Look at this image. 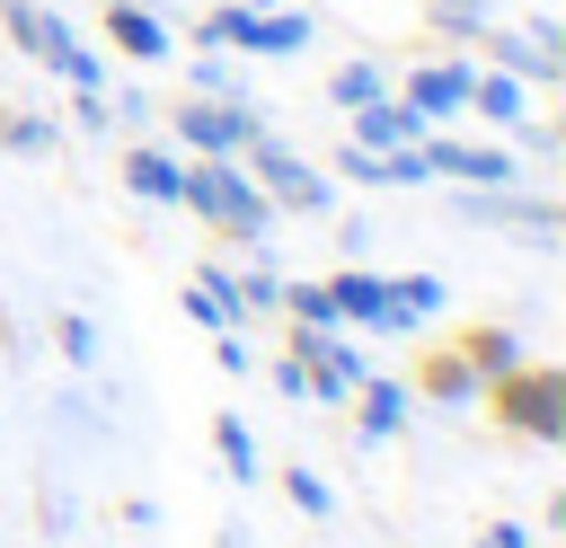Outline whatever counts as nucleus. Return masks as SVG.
I'll use <instances>...</instances> for the list:
<instances>
[{
    "label": "nucleus",
    "instance_id": "1",
    "mask_svg": "<svg viewBox=\"0 0 566 548\" xmlns=\"http://www.w3.org/2000/svg\"><path fill=\"white\" fill-rule=\"evenodd\" d=\"M177 212H195V221H203L212 239H230V247H256V239L274 230V203H265V186H256L239 159H186Z\"/></svg>",
    "mask_w": 566,
    "mask_h": 548
},
{
    "label": "nucleus",
    "instance_id": "2",
    "mask_svg": "<svg viewBox=\"0 0 566 548\" xmlns=\"http://www.w3.org/2000/svg\"><path fill=\"white\" fill-rule=\"evenodd\" d=\"M478 407H495V424L504 433H522V442H566V371L557 362H513V371H495L486 389H478Z\"/></svg>",
    "mask_w": 566,
    "mask_h": 548
},
{
    "label": "nucleus",
    "instance_id": "3",
    "mask_svg": "<svg viewBox=\"0 0 566 548\" xmlns=\"http://www.w3.org/2000/svg\"><path fill=\"white\" fill-rule=\"evenodd\" d=\"M239 168H248V177L265 186V203H274V212H301V221H327V212H336V186H327V177H318V168H310V159H301L292 141H274L265 124L248 133Z\"/></svg>",
    "mask_w": 566,
    "mask_h": 548
},
{
    "label": "nucleus",
    "instance_id": "4",
    "mask_svg": "<svg viewBox=\"0 0 566 548\" xmlns=\"http://www.w3.org/2000/svg\"><path fill=\"white\" fill-rule=\"evenodd\" d=\"M0 27H9V44L27 53V62H44V71H62L71 88H106V62L71 35V18H53L44 0H0Z\"/></svg>",
    "mask_w": 566,
    "mask_h": 548
},
{
    "label": "nucleus",
    "instance_id": "5",
    "mask_svg": "<svg viewBox=\"0 0 566 548\" xmlns=\"http://www.w3.org/2000/svg\"><path fill=\"white\" fill-rule=\"evenodd\" d=\"M168 124H177V141L195 159H239L248 133H256V106H239V97H177Z\"/></svg>",
    "mask_w": 566,
    "mask_h": 548
},
{
    "label": "nucleus",
    "instance_id": "6",
    "mask_svg": "<svg viewBox=\"0 0 566 548\" xmlns=\"http://www.w3.org/2000/svg\"><path fill=\"white\" fill-rule=\"evenodd\" d=\"M416 150H424V168L451 177V186H513V150H504V141H451V133L424 124Z\"/></svg>",
    "mask_w": 566,
    "mask_h": 548
},
{
    "label": "nucleus",
    "instance_id": "7",
    "mask_svg": "<svg viewBox=\"0 0 566 548\" xmlns=\"http://www.w3.org/2000/svg\"><path fill=\"white\" fill-rule=\"evenodd\" d=\"M460 221H478V230H531L539 247L557 239V203L548 194H513V186H469L460 194Z\"/></svg>",
    "mask_w": 566,
    "mask_h": 548
},
{
    "label": "nucleus",
    "instance_id": "8",
    "mask_svg": "<svg viewBox=\"0 0 566 548\" xmlns=\"http://www.w3.org/2000/svg\"><path fill=\"white\" fill-rule=\"evenodd\" d=\"M327 301H336V327H354V336H407L389 309V274H363L354 256H345V274H327Z\"/></svg>",
    "mask_w": 566,
    "mask_h": 548
},
{
    "label": "nucleus",
    "instance_id": "9",
    "mask_svg": "<svg viewBox=\"0 0 566 548\" xmlns=\"http://www.w3.org/2000/svg\"><path fill=\"white\" fill-rule=\"evenodd\" d=\"M407 389H416V398H433V407H478V389H486V380H478V371H469V354L442 336V345H424V354H416Z\"/></svg>",
    "mask_w": 566,
    "mask_h": 548
},
{
    "label": "nucleus",
    "instance_id": "10",
    "mask_svg": "<svg viewBox=\"0 0 566 548\" xmlns=\"http://www.w3.org/2000/svg\"><path fill=\"white\" fill-rule=\"evenodd\" d=\"M469 62H416L407 71V106L424 115V124H451V115H469Z\"/></svg>",
    "mask_w": 566,
    "mask_h": 548
},
{
    "label": "nucleus",
    "instance_id": "11",
    "mask_svg": "<svg viewBox=\"0 0 566 548\" xmlns=\"http://www.w3.org/2000/svg\"><path fill=\"white\" fill-rule=\"evenodd\" d=\"M106 44L124 53V62H168V18L159 9H142V0H106Z\"/></svg>",
    "mask_w": 566,
    "mask_h": 548
},
{
    "label": "nucleus",
    "instance_id": "12",
    "mask_svg": "<svg viewBox=\"0 0 566 548\" xmlns=\"http://www.w3.org/2000/svg\"><path fill=\"white\" fill-rule=\"evenodd\" d=\"M345 407H354V433H363V442H398V433H407V407H416V389L371 371V380H363Z\"/></svg>",
    "mask_w": 566,
    "mask_h": 548
},
{
    "label": "nucleus",
    "instance_id": "13",
    "mask_svg": "<svg viewBox=\"0 0 566 548\" xmlns=\"http://www.w3.org/2000/svg\"><path fill=\"white\" fill-rule=\"evenodd\" d=\"M345 141L354 150H407V141H424V115L407 97H371V106H354V133Z\"/></svg>",
    "mask_w": 566,
    "mask_h": 548
},
{
    "label": "nucleus",
    "instance_id": "14",
    "mask_svg": "<svg viewBox=\"0 0 566 548\" xmlns=\"http://www.w3.org/2000/svg\"><path fill=\"white\" fill-rule=\"evenodd\" d=\"M177 309H186L203 336H230V327L248 318V309H239V283H230V265H203V274L177 292Z\"/></svg>",
    "mask_w": 566,
    "mask_h": 548
},
{
    "label": "nucleus",
    "instance_id": "15",
    "mask_svg": "<svg viewBox=\"0 0 566 548\" xmlns=\"http://www.w3.org/2000/svg\"><path fill=\"white\" fill-rule=\"evenodd\" d=\"M318 27H310V9H292V0H274V9H256L248 18V44L239 53H256V62H274V53H301Z\"/></svg>",
    "mask_w": 566,
    "mask_h": 548
},
{
    "label": "nucleus",
    "instance_id": "16",
    "mask_svg": "<svg viewBox=\"0 0 566 548\" xmlns=\"http://www.w3.org/2000/svg\"><path fill=\"white\" fill-rule=\"evenodd\" d=\"M124 186H133L142 203H177L186 159H177V150H159V141H133V150H124Z\"/></svg>",
    "mask_w": 566,
    "mask_h": 548
},
{
    "label": "nucleus",
    "instance_id": "17",
    "mask_svg": "<svg viewBox=\"0 0 566 548\" xmlns=\"http://www.w3.org/2000/svg\"><path fill=\"white\" fill-rule=\"evenodd\" d=\"M469 115L495 124V133H513V124L531 115V88H522L513 71H478V80H469Z\"/></svg>",
    "mask_w": 566,
    "mask_h": 548
},
{
    "label": "nucleus",
    "instance_id": "18",
    "mask_svg": "<svg viewBox=\"0 0 566 548\" xmlns=\"http://www.w3.org/2000/svg\"><path fill=\"white\" fill-rule=\"evenodd\" d=\"M451 345L469 354V371H478V380H495V371H513V362H522V336H513V327H495V318H478V327H460Z\"/></svg>",
    "mask_w": 566,
    "mask_h": 548
},
{
    "label": "nucleus",
    "instance_id": "19",
    "mask_svg": "<svg viewBox=\"0 0 566 548\" xmlns=\"http://www.w3.org/2000/svg\"><path fill=\"white\" fill-rule=\"evenodd\" d=\"M212 451H221L230 486H256V477H265V460H256V433H248L239 415H212Z\"/></svg>",
    "mask_w": 566,
    "mask_h": 548
},
{
    "label": "nucleus",
    "instance_id": "20",
    "mask_svg": "<svg viewBox=\"0 0 566 548\" xmlns=\"http://www.w3.org/2000/svg\"><path fill=\"white\" fill-rule=\"evenodd\" d=\"M274 309H283V327H336V301H327V283H292V274H283Z\"/></svg>",
    "mask_w": 566,
    "mask_h": 548
},
{
    "label": "nucleus",
    "instance_id": "21",
    "mask_svg": "<svg viewBox=\"0 0 566 548\" xmlns=\"http://www.w3.org/2000/svg\"><path fill=\"white\" fill-rule=\"evenodd\" d=\"M248 18H256V0H212L203 18H195V44H248Z\"/></svg>",
    "mask_w": 566,
    "mask_h": 548
},
{
    "label": "nucleus",
    "instance_id": "22",
    "mask_svg": "<svg viewBox=\"0 0 566 548\" xmlns=\"http://www.w3.org/2000/svg\"><path fill=\"white\" fill-rule=\"evenodd\" d=\"M389 309H398V327H424L442 309V283L433 274H389Z\"/></svg>",
    "mask_w": 566,
    "mask_h": 548
},
{
    "label": "nucleus",
    "instance_id": "23",
    "mask_svg": "<svg viewBox=\"0 0 566 548\" xmlns=\"http://www.w3.org/2000/svg\"><path fill=\"white\" fill-rule=\"evenodd\" d=\"M62 141V124L53 115H0V150H18V159H44Z\"/></svg>",
    "mask_w": 566,
    "mask_h": 548
},
{
    "label": "nucleus",
    "instance_id": "24",
    "mask_svg": "<svg viewBox=\"0 0 566 548\" xmlns=\"http://www.w3.org/2000/svg\"><path fill=\"white\" fill-rule=\"evenodd\" d=\"M486 18H495L486 0H424V27H433V35H460V44H478Z\"/></svg>",
    "mask_w": 566,
    "mask_h": 548
},
{
    "label": "nucleus",
    "instance_id": "25",
    "mask_svg": "<svg viewBox=\"0 0 566 548\" xmlns=\"http://www.w3.org/2000/svg\"><path fill=\"white\" fill-rule=\"evenodd\" d=\"M327 97L354 115V106H371V97H389V88H380V71H371V62H336V71H327Z\"/></svg>",
    "mask_w": 566,
    "mask_h": 548
},
{
    "label": "nucleus",
    "instance_id": "26",
    "mask_svg": "<svg viewBox=\"0 0 566 548\" xmlns=\"http://www.w3.org/2000/svg\"><path fill=\"white\" fill-rule=\"evenodd\" d=\"M283 495H292V513H310V521H336V486H327L318 468H283Z\"/></svg>",
    "mask_w": 566,
    "mask_h": 548
},
{
    "label": "nucleus",
    "instance_id": "27",
    "mask_svg": "<svg viewBox=\"0 0 566 548\" xmlns=\"http://www.w3.org/2000/svg\"><path fill=\"white\" fill-rule=\"evenodd\" d=\"M53 345H62V354H71V362H80V371H88V362H97V327H88V318H80V309H62V318H53Z\"/></svg>",
    "mask_w": 566,
    "mask_h": 548
},
{
    "label": "nucleus",
    "instance_id": "28",
    "mask_svg": "<svg viewBox=\"0 0 566 548\" xmlns=\"http://www.w3.org/2000/svg\"><path fill=\"white\" fill-rule=\"evenodd\" d=\"M230 283H239V309H248V318H274V292H283V274H265V265H256V274H230Z\"/></svg>",
    "mask_w": 566,
    "mask_h": 548
},
{
    "label": "nucleus",
    "instance_id": "29",
    "mask_svg": "<svg viewBox=\"0 0 566 548\" xmlns=\"http://www.w3.org/2000/svg\"><path fill=\"white\" fill-rule=\"evenodd\" d=\"M265 380H274L283 398H310V362H301V354H274V362H265Z\"/></svg>",
    "mask_w": 566,
    "mask_h": 548
},
{
    "label": "nucleus",
    "instance_id": "30",
    "mask_svg": "<svg viewBox=\"0 0 566 548\" xmlns=\"http://www.w3.org/2000/svg\"><path fill=\"white\" fill-rule=\"evenodd\" d=\"M195 97H239V88H230V62L203 53V62H195Z\"/></svg>",
    "mask_w": 566,
    "mask_h": 548
},
{
    "label": "nucleus",
    "instance_id": "31",
    "mask_svg": "<svg viewBox=\"0 0 566 548\" xmlns=\"http://www.w3.org/2000/svg\"><path fill=\"white\" fill-rule=\"evenodd\" d=\"M478 548H539V539H531L522 521H486V530H478Z\"/></svg>",
    "mask_w": 566,
    "mask_h": 548
},
{
    "label": "nucleus",
    "instance_id": "32",
    "mask_svg": "<svg viewBox=\"0 0 566 548\" xmlns=\"http://www.w3.org/2000/svg\"><path fill=\"white\" fill-rule=\"evenodd\" d=\"M327 221H336V212H327ZM336 247H345V256H363V247H371V221H363V212H354V221H336Z\"/></svg>",
    "mask_w": 566,
    "mask_h": 548
}]
</instances>
